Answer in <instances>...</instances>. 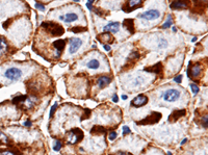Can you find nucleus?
I'll use <instances>...</instances> for the list:
<instances>
[{"mask_svg": "<svg viewBox=\"0 0 208 155\" xmlns=\"http://www.w3.org/2000/svg\"><path fill=\"white\" fill-rule=\"evenodd\" d=\"M21 76H22V71L19 68H15V67L9 68L4 72V77L11 81H17L18 79H20Z\"/></svg>", "mask_w": 208, "mask_h": 155, "instance_id": "f257e3e1", "label": "nucleus"}, {"mask_svg": "<svg viewBox=\"0 0 208 155\" xmlns=\"http://www.w3.org/2000/svg\"><path fill=\"white\" fill-rule=\"evenodd\" d=\"M180 98V92L177 89H170L163 93V100L167 102H175Z\"/></svg>", "mask_w": 208, "mask_h": 155, "instance_id": "f03ea898", "label": "nucleus"}, {"mask_svg": "<svg viewBox=\"0 0 208 155\" xmlns=\"http://www.w3.org/2000/svg\"><path fill=\"white\" fill-rule=\"evenodd\" d=\"M42 27H46V29L48 31L51 32V35H57L60 37L64 33V28L62 26L57 25L55 23H43L42 24Z\"/></svg>", "mask_w": 208, "mask_h": 155, "instance_id": "7ed1b4c3", "label": "nucleus"}, {"mask_svg": "<svg viewBox=\"0 0 208 155\" xmlns=\"http://www.w3.org/2000/svg\"><path fill=\"white\" fill-rule=\"evenodd\" d=\"M70 45H69V53L70 54H74L78 51V49L82 45V41L78 39V37H71L70 40Z\"/></svg>", "mask_w": 208, "mask_h": 155, "instance_id": "20e7f679", "label": "nucleus"}, {"mask_svg": "<svg viewBox=\"0 0 208 155\" xmlns=\"http://www.w3.org/2000/svg\"><path fill=\"white\" fill-rule=\"evenodd\" d=\"M138 17L146 20H156L160 17V12L158 9H149L147 12L138 15Z\"/></svg>", "mask_w": 208, "mask_h": 155, "instance_id": "39448f33", "label": "nucleus"}, {"mask_svg": "<svg viewBox=\"0 0 208 155\" xmlns=\"http://www.w3.org/2000/svg\"><path fill=\"white\" fill-rule=\"evenodd\" d=\"M83 136V133L81 130L79 129H73L69 135V144H75L77 142H79Z\"/></svg>", "mask_w": 208, "mask_h": 155, "instance_id": "423d86ee", "label": "nucleus"}, {"mask_svg": "<svg viewBox=\"0 0 208 155\" xmlns=\"http://www.w3.org/2000/svg\"><path fill=\"white\" fill-rule=\"evenodd\" d=\"M148 102V97L147 96H144V95H140L135 97L133 100L131 101V104L133 106H136V107H140L142 105H145L146 103Z\"/></svg>", "mask_w": 208, "mask_h": 155, "instance_id": "0eeeda50", "label": "nucleus"}, {"mask_svg": "<svg viewBox=\"0 0 208 155\" xmlns=\"http://www.w3.org/2000/svg\"><path fill=\"white\" fill-rule=\"evenodd\" d=\"M188 5V0H175L171 3V9H187Z\"/></svg>", "mask_w": 208, "mask_h": 155, "instance_id": "6e6552de", "label": "nucleus"}, {"mask_svg": "<svg viewBox=\"0 0 208 155\" xmlns=\"http://www.w3.org/2000/svg\"><path fill=\"white\" fill-rule=\"evenodd\" d=\"M120 28V23L119 22H110L106 26H104V31H110L111 33H117Z\"/></svg>", "mask_w": 208, "mask_h": 155, "instance_id": "1a4fd4ad", "label": "nucleus"}, {"mask_svg": "<svg viewBox=\"0 0 208 155\" xmlns=\"http://www.w3.org/2000/svg\"><path fill=\"white\" fill-rule=\"evenodd\" d=\"M78 20V15L76 13H67L65 16H63V21H65L66 23H71V22H75Z\"/></svg>", "mask_w": 208, "mask_h": 155, "instance_id": "9d476101", "label": "nucleus"}, {"mask_svg": "<svg viewBox=\"0 0 208 155\" xmlns=\"http://www.w3.org/2000/svg\"><path fill=\"white\" fill-rule=\"evenodd\" d=\"M161 118V115L160 114H158V112H153L150 117H148V118H146L144 122H140V123L142 124H152V123H155V122H157V121L159 120V119Z\"/></svg>", "mask_w": 208, "mask_h": 155, "instance_id": "9b49d317", "label": "nucleus"}, {"mask_svg": "<svg viewBox=\"0 0 208 155\" xmlns=\"http://www.w3.org/2000/svg\"><path fill=\"white\" fill-rule=\"evenodd\" d=\"M110 81H111V78L108 77V76H101V77L98 78L97 84L99 86V88H104V86H108L110 84Z\"/></svg>", "mask_w": 208, "mask_h": 155, "instance_id": "f8f14e48", "label": "nucleus"}, {"mask_svg": "<svg viewBox=\"0 0 208 155\" xmlns=\"http://www.w3.org/2000/svg\"><path fill=\"white\" fill-rule=\"evenodd\" d=\"M9 49V44L4 37H0V55L4 54Z\"/></svg>", "mask_w": 208, "mask_h": 155, "instance_id": "ddd939ff", "label": "nucleus"}, {"mask_svg": "<svg viewBox=\"0 0 208 155\" xmlns=\"http://www.w3.org/2000/svg\"><path fill=\"white\" fill-rule=\"evenodd\" d=\"M184 114H185V110H177V112H174L171 116H170L169 120H170V122H171V121L172 122H174V121L178 120L181 116H184Z\"/></svg>", "mask_w": 208, "mask_h": 155, "instance_id": "4468645a", "label": "nucleus"}, {"mask_svg": "<svg viewBox=\"0 0 208 155\" xmlns=\"http://www.w3.org/2000/svg\"><path fill=\"white\" fill-rule=\"evenodd\" d=\"M88 69H92V70H97L100 68V61L98 59H91L90 61L88 63Z\"/></svg>", "mask_w": 208, "mask_h": 155, "instance_id": "2eb2a0df", "label": "nucleus"}, {"mask_svg": "<svg viewBox=\"0 0 208 155\" xmlns=\"http://www.w3.org/2000/svg\"><path fill=\"white\" fill-rule=\"evenodd\" d=\"M98 40L101 41L103 44L105 43L106 41H108L109 43H111V42L114 41V37H111L110 33H103V35H100L99 37H98Z\"/></svg>", "mask_w": 208, "mask_h": 155, "instance_id": "dca6fc26", "label": "nucleus"}, {"mask_svg": "<svg viewBox=\"0 0 208 155\" xmlns=\"http://www.w3.org/2000/svg\"><path fill=\"white\" fill-rule=\"evenodd\" d=\"M65 44H66V41L64 40H57L53 43V46L58 50V53H60L64 48H65Z\"/></svg>", "mask_w": 208, "mask_h": 155, "instance_id": "f3484780", "label": "nucleus"}, {"mask_svg": "<svg viewBox=\"0 0 208 155\" xmlns=\"http://www.w3.org/2000/svg\"><path fill=\"white\" fill-rule=\"evenodd\" d=\"M123 25L126 26L127 27V29H130V32L131 33H133V20L132 19H126L125 21H124V23H123Z\"/></svg>", "mask_w": 208, "mask_h": 155, "instance_id": "a211bd4d", "label": "nucleus"}, {"mask_svg": "<svg viewBox=\"0 0 208 155\" xmlns=\"http://www.w3.org/2000/svg\"><path fill=\"white\" fill-rule=\"evenodd\" d=\"M157 45H158V48L159 49H165L168 47L169 45V42L167 39H165V37H161V39H159V41H158V43H157Z\"/></svg>", "mask_w": 208, "mask_h": 155, "instance_id": "6ab92c4d", "label": "nucleus"}, {"mask_svg": "<svg viewBox=\"0 0 208 155\" xmlns=\"http://www.w3.org/2000/svg\"><path fill=\"white\" fill-rule=\"evenodd\" d=\"M160 68H161V63H157L156 66L150 67V68H146V71H151V72H159Z\"/></svg>", "mask_w": 208, "mask_h": 155, "instance_id": "aec40b11", "label": "nucleus"}, {"mask_svg": "<svg viewBox=\"0 0 208 155\" xmlns=\"http://www.w3.org/2000/svg\"><path fill=\"white\" fill-rule=\"evenodd\" d=\"M172 24H173V22H172V18H171V16H169L168 21H167L165 23H163V25H161V28H163V29L169 28V27H171V26H172Z\"/></svg>", "mask_w": 208, "mask_h": 155, "instance_id": "412c9836", "label": "nucleus"}, {"mask_svg": "<svg viewBox=\"0 0 208 155\" xmlns=\"http://www.w3.org/2000/svg\"><path fill=\"white\" fill-rule=\"evenodd\" d=\"M133 86H140L142 84V77H136L135 79L133 80Z\"/></svg>", "mask_w": 208, "mask_h": 155, "instance_id": "4be33fe9", "label": "nucleus"}, {"mask_svg": "<svg viewBox=\"0 0 208 155\" xmlns=\"http://www.w3.org/2000/svg\"><path fill=\"white\" fill-rule=\"evenodd\" d=\"M70 30L73 32H81V31H86V28H84V27H73Z\"/></svg>", "mask_w": 208, "mask_h": 155, "instance_id": "5701e85b", "label": "nucleus"}, {"mask_svg": "<svg viewBox=\"0 0 208 155\" xmlns=\"http://www.w3.org/2000/svg\"><path fill=\"white\" fill-rule=\"evenodd\" d=\"M62 147H63L62 143H60V142H58V141H56V142H55V145L53 146V150H54V151H60Z\"/></svg>", "mask_w": 208, "mask_h": 155, "instance_id": "b1692460", "label": "nucleus"}, {"mask_svg": "<svg viewBox=\"0 0 208 155\" xmlns=\"http://www.w3.org/2000/svg\"><path fill=\"white\" fill-rule=\"evenodd\" d=\"M191 89L194 94H198L199 93V86H196V84H191Z\"/></svg>", "mask_w": 208, "mask_h": 155, "instance_id": "393cba45", "label": "nucleus"}, {"mask_svg": "<svg viewBox=\"0 0 208 155\" xmlns=\"http://www.w3.org/2000/svg\"><path fill=\"white\" fill-rule=\"evenodd\" d=\"M0 155H17V153H15L14 151H2Z\"/></svg>", "mask_w": 208, "mask_h": 155, "instance_id": "a878e982", "label": "nucleus"}, {"mask_svg": "<svg viewBox=\"0 0 208 155\" xmlns=\"http://www.w3.org/2000/svg\"><path fill=\"white\" fill-rule=\"evenodd\" d=\"M127 133H130V129H129V127L124 126L123 127V134H127Z\"/></svg>", "mask_w": 208, "mask_h": 155, "instance_id": "bb28decb", "label": "nucleus"}, {"mask_svg": "<svg viewBox=\"0 0 208 155\" xmlns=\"http://www.w3.org/2000/svg\"><path fill=\"white\" fill-rule=\"evenodd\" d=\"M174 80L176 81V82H178V84H180V82L182 81V75H179V76H176V77L174 78Z\"/></svg>", "mask_w": 208, "mask_h": 155, "instance_id": "cd10ccee", "label": "nucleus"}, {"mask_svg": "<svg viewBox=\"0 0 208 155\" xmlns=\"http://www.w3.org/2000/svg\"><path fill=\"white\" fill-rule=\"evenodd\" d=\"M116 138H117V133H116V132H111L110 134H109V140H110V141H114Z\"/></svg>", "mask_w": 208, "mask_h": 155, "instance_id": "c85d7f7f", "label": "nucleus"}, {"mask_svg": "<svg viewBox=\"0 0 208 155\" xmlns=\"http://www.w3.org/2000/svg\"><path fill=\"white\" fill-rule=\"evenodd\" d=\"M35 7L41 9V11H44V9H45V6H44L43 4H41V3H37V4H35Z\"/></svg>", "mask_w": 208, "mask_h": 155, "instance_id": "c756f323", "label": "nucleus"}, {"mask_svg": "<svg viewBox=\"0 0 208 155\" xmlns=\"http://www.w3.org/2000/svg\"><path fill=\"white\" fill-rule=\"evenodd\" d=\"M202 126L204 127V128H207V117H205V118L203 119V122H202Z\"/></svg>", "mask_w": 208, "mask_h": 155, "instance_id": "7c9ffc66", "label": "nucleus"}, {"mask_svg": "<svg viewBox=\"0 0 208 155\" xmlns=\"http://www.w3.org/2000/svg\"><path fill=\"white\" fill-rule=\"evenodd\" d=\"M56 106H57V104L55 103L53 106H52V108H51V112H50V117H52V115H53V112L55 110V108H56Z\"/></svg>", "mask_w": 208, "mask_h": 155, "instance_id": "2f4dec72", "label": "nucleus"}, {"mask_svg": "<svg viewBox=\"0 0 208 155\" xmlns=\"http://www.w3.org/2000/svg\"><path fill=\"white\" fill-rule=\"evenodd\" d=\"M103 48L105 49L106 51H109V50H110V46H108V45H105V44L103 45Z\"/></svg>", "mask_w": 208, "mask_h": 155, "instance_id": "473e14b6", "label": "nucleus"}, {"mask_svg": "<svg viewBox=\"0 0 208 155\" xmlns=\"http://www.w3.org/2000/svg\"><path fill=\"white\" fill-rule=\"evenodd\" d=\"M112 101H114V102H118V97H117V95L114 96V98H112Z\"/></svg>", "mask_w": 208, "mask_h": 155, "instance_id": "72a5a7b5", "label": "nucleus"}, {"mask_svg": "<svg viewBox=\"0 0 208 155\" xmlns=\"http://www.w3.org/2000/svg\"><path fill=\"white\" fill-rule=\"evenodd\" d=\"M25 125H26V126H30V125H31V122H29V121H27V122H26V123H25Z\"/></svg>", "mask_w": 208, "mask_h": 155, "instance_id": "f704fd0d", "label": "nucleus"}, {"mask_svg": "<svg viewBox=\"0 0 208 155\" xmlns=\"http://www.w3.org/2000/svg\"><path fill=\"white\" fill-rule=\"evenodd\" d=\"M94 1H95V0H88V2L90 3V4H92V3L94 2Z\"/></svg>", "mask_w": 208, "mask_h": 155, "instance_id": "c9c22d12", "label": "nucleus"}, {"mask_svg": "<svg viewBox=\"0 0 208 155\" xmlns=\"http://www.w3.org/2000/svg\"><path fill=\"white\" fill-rule=\"evenodd\" d=\"M172 29H173V31H174V32L177 31V28H176V27H172Z\"/></svg>", "mask_w": 208, "mask_h": 155, "instance_id": "e433bc0d", "label": "nucleus"}, {"mask_svg": "<svg viewBox=\"0 0 208 155\" xmlns=\"http://www.w3.org/2000/svg\"><path fill=\"white\" fill-rule=\"evenodd\" d=\"M122 98H123V99H124V100H126V99H127V96L124 95V96H122Z\"/></svg>", "mask_w": 208, "mask_h": 155, "instance_id": "4c0bfd02", "label": "nucleus"}, {"mask_svg": "<svg viewBox=\"0 0 208 155\" xmlns=\"http://www.w3.org/2000/svg\"><path fill=\"white\" fill-rule=\"evenodd\" d=\"M168 155H172V153H171V152H169V153H168Z\"/></svg>", "mask_w": 208, "mask_h": 155, "instance_id": "58836bf2", "label": "nucleus"}]
</instances>
